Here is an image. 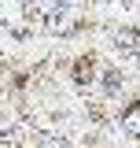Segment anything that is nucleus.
Wrapping results in <instances>:
<instances>
[{"instance_id":"obj_3","label":"nucleus","mask_w":140,"mask_h":148,"mask_svg":"<svg viewBox=\"0 0 140 148\" xmlns=\"http://www.w3.org/2000/svg\"><path fill=\"white\" fill-rule=\"evenodd\" d=\"M37 148H70V145L63 141V137H41V141H37Z\"/></svg>"},{"instance_id":"obj_2","label":"nucleus","mask_w":140,"mask_h":148,"mask_svg":"<svg viewBox=\"0 0 140 148\" xmlns=\"http://www.w3.org/2000/svg\"><path fill=\"white\" fill-rule=\"evenodd\" d=\"M122 130L129 133V137H140V100L122 111Z\"/></svg>"},{"instance_id":"obj_1","label":"nucleus","mask_w":140,"mask_h":148,"mask_svg":"<svg viewBox=\"0 0 140 148\" xmlns=\"http://www.w3.org/2000/svg\"><path fill=\"white\" fill-rule=\"evenodd\" d=\"M114 45H118L122 52H129V56L140 59V34L137 30H114Z\"/></svg>"}]
</instances>
